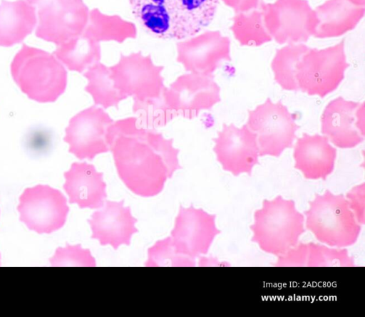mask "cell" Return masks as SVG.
Masks as SVG:
<instances>
[{
    "instance_id": "obj_32",
    "label": "cell",
    "mask_w": 365,
    "mask_h": 317,
    "mask_svg": "<svg viewBox=\"0 0 365 317\" xmlns=\"http://www.w3.org/2000/svg\"><path fill=\"white\" fill-rule=\"evenodd\" d=\"M0 259H1V256H0Z\"/></svg>"
},
{
    "instance_id": "obj_9",
    "label": "cell",
    "mask_w": 365,
    "mask_h": 317,
    "mask_svg": "<svg viewBox=\"0 0 365 317\" xmlns=\"http://www.w3.org/2000/svg\"><path fill=\"white\" fill-rule=\"evenodd\" d=\"M248 114L247 125L257 136L259 156L278 157L292 147L299 126L295 123L296 114L289 113L281 100L273 103L267 98Z\"/></svg>"
},
{
    "instance_id": "obj_15",
    "label": "cell",
    "mask_w": 365,
    "mask_h": 317,
    "mask_svg": "<svg viewBox=\"0 0 365 317\" xmlns=\"http://www.w3.org/2000/svg\"><path fill=\"white\" fill-rule=\"evenodd\" d=\"M217 160L222 169L235 176L242 173L251 175L252 168L259 163V147L257 136L247 125L238 128L232 123L218 132L213 139Z\"/></svg>"
},
{
    "instance_id": "obj_3",
    "label": "cell",
    "mask_w": 365,
    "mask_h": 317,
    "mask_svg": "<svg viewBox=\"0 0 365 317\" xmlns=\"http://www.w3.org/2000/svg\"><path fill=\"white\" fill-rule=\"evenodd\" d=\"M135 20L150 36L181 41L206 28L219 0H129Z\"/></svg>"
},
{
    "instance_id": "obj_10",
    "label": "cell",
    "mask_w": 365,
    "mask_h": 317,
    "mask_svg": "<svg viewBox=\"0 0 365 317\" xmlns=\"http://www.w3.org/2000/svg\"><path fill=\"white\" fill-rule=\"evenodd\" d=\"M17 209L19 219L38 234H51L61 229L69 212L63 193L46 185L25 189Z\"/></svg>"
},
{
    "instance_id": "obj_5",
    "label": "cell",
    "mask_w": 365,
    "mask_h": 317,
    "mask_svg": "<svg viewBox=\"0 0 365 317\" xmlns=\"http://www.w3.org/2000/svg\"><path fill=\"white\" fill-rule=\"evenodd\" d=\"M304 223V217L294 200L281 195L264 199L262 208L254 213L251 241L265 253L277 256L298 244L305 232Z\"/></svg>"
},
{
    "instance_id": "obj_29",
    "label": "cell",
    "mask_w": 365,
    "mask_h": 317,
    "mask_svg": "<svg viewBox=\"0 0 365 317\" xmlns=\"http://www.w3.org/2000/svg\"><path fill=\"white\" fill-rule=\"evenodd\" d=\"M274 267H307L308 243L298 242L283 254L277 256Z\"/></svg>"
},
{
    "instance_id": "obj_19",
    "label": "cell",
    "mask_w": 365,
    "mask_h": 317,
    "mask_svg": "<svg viewBox=\"0 0 365 317\" xmlns=\"http://www.w3.org/2000/svg\"><path fill=\"white\" fill-rule=\"evenodd\" d=\"M294 167L306 179L325 180L334 169L336 150L325 135L304 133L294 148Z\"/></svg>"
},
{
    "instance_id": "obj_26",
    "label": "cell",
    "mask_w": 365,
    "mask_h": 317,
    "mask_svg": "<svg viewBox=\"0 0 365 317\" xmlns=\"http://www.w3.org/2000/svg\"><path fill=\"white\" fill-rule=\"evenodd\" d=\"M245 14V16L250 24L244 23L238 16H236L245 26L233 25L232 30L237 40L242 46H258L272 40L264 18V6L262 11H252L251 14Z\"/></svg>"
},
{
    "instance_id": "obj_24",
    "label": "cell",
    "mask_w": 365,
    "mask_h": 317,
    "mask_svg": "<svg viewBox=\"0 0 365 317\" xmlns=\"http://www.w3.org/2000/svg\"><path fill=\"white\" fill-rule=\"evenodd\" d=\"M309 47L304 44H289L277 51L272 63L276 82L284 90H298L296 66Z\"/></svg>"
},
{
    "instance_id": "obj_6",
    "label": "cell",
    "mask_w": 365,
    "mask_h": 317,
    "mask_svg": "<svg viewBox=\"0 0 365 317\" xmlns=\"http://www.w3.org/2000/svg\"><path fill=\"white\" fill-rule=\"evenodd\" d=\"M309 204L304 212L305 228L317 241L337 248L351 246L357 241L361 225L343 194H334L327 189L323 194H316Z\"/></svg>"
},
{
    "instance_id": "obj_21",
    "label": "cell",
    "mask_w": 365,
    "mask_h": 317,
    "mask_svg": "<svg viewBox=\"0 0 365 317\" xmlns=\"http://www.w3.org/2000/svg\"><path fill=\"white\" fill-rule=\"evenodd\" d=\"M53 54L71 71L83 73L100 62V43L83 33L57 46Z\"/></svg>"
},
{
    "instance_id": "obj_28",
    "label": "cell",
    "mask_w": 365,
    "mask_h": 317,
    "mask_svg": "<svg viewBox=\"0 0 365 317\" xmlns=\"http://www.w3.org/2000/svg\"><path fill=\"white\" fill-rule=\"evenodd\" d=\"M50 263L52 266H96V260L90 250L82 248L81 244L57 248Z\"/></svg>"
},
{
    "instance_id": "obj_7",
    "label": "cell",
    "mask_w": 365,
    "mask_h": 317,
    "mask_svg": "<svg viewBox=\"0 0 365 317\" xmlns=\"http://www.w3.org/2000/svg\"><path fill=\"white\" fill-rule=\"evenodd\" d=\"M35 9L36 37L57 46L83 33L89 9L83 0H26Z\"/></svg>"
},
{
    "instance_id": "obj_17",
    "label": "cell",
    "mask_w": 365,
    "mask_h": 317,
    "mask_svg": "<svg viewBox=\"0 0 365 317\" xmlns=\"http://www.w3.org/2000/svg\"><path fill=\"white\" fill-rule=\"evenodd\" d=\"M123 204V200H106L88 220L91 238L97 239L101 245H110L114 249L122 244L128 246L133 234L138 232L135 226L137 219L133 217L130 208Z\"/></svg>"
},
{
    "instance_id": "obj_30",
    "label": "cell",
    "mask_w": 365,
    "mask_h": 317,
    "mask_svg": "<svg viewBox=\"0 0 365 317\" xmlns=\"http://www.w3.org/2000/svg\"><path fill=\"white\" fill-rule=\"evenodd\" d=\"M350 209L360 224L365 222V185L362 183L353 187L346 195Z\"/></svg>"
},
{
    "instance_id": "obj_23",
    "label": "cell",
    "mask_w": 365,
    "mask_h": 317,
    "mask_svg": "<svg viewBox=\"0 0 365 317\" xmlns=\"http://www.w3.org/2000/svg\"><path fill=\"white\" fill-rule=\"evenodd\" d=\"M83 76L88 80L85 90L92 96L95 105L118 108L119 103L127 98L114 86L110 67L103 63L98 62L91 66Z\"/></svg>"
},
{
    "instance_id": "obj_14",
    "label": "cell",
    "mask_w": 365,
    "mask_h": 317,
    "mask_svg": "<svg viewBox=\"0 0 365 317\" xmlns=\"http://www.w3.org/2000/svg\"><path fill=\"white\" fill-rule=\"evenodd\" d=\"M230 41L220 31H207L176 43L177 61L185 71L212 75L225 61H230Z\"/></svg>"
},
{
    "instance_id": "obj_12",
    "label": "cell",
    "mask_w": 365,
    "mask_h": 317,
    "mask_svg": "<svg viewBox=\"0 0 365 317\" xmlns=\"http://www.w3.org/2000/svg\"><path fill=\"white\" fill-rule=\"evenodd\" d=\"M113 122L96 105L81 110L70 119L65 129L63 140L69 145L68 152L79 160H92L96 155L110 151L106 136Z\"/></svg>"
},
{
    "instance_id": "obj_25",
    "label": "cell",
    "mask_w": 365,
    "mask_h": 317,
    "mask_svg": "<svg viewBox=\"0 0 365 317\" xmlns=\"http://www.w3.org/2000/svg\"><path fill=\"white\" fill-rule=\"evenodd\" d=\"M353 256L345 248H337L315 242L308 243L307 267H355Z\"/></svg>"
},
{
    "instance_id": "obj_13",
    "label": "cell",
    "mask_w": 365,
    "mask_h": 317,
    "mask_svg": "<svg viewBox=\"0 0 365 317\" xmlns=\"http://www.w3.org/2000/svg\"><path fill=\"white\" fill-rule=\"evenodd\" d=\"M215 218V214L201 208L180 206L170 237L175 251L193 259L207 254L214 239L221 232L216 227Z\"/></svg>"
},
{
    "instance_id": "obj_22",
    "label": "cell",
    "mask_w": 365,
    "mask_h": 317,
    "mask_svg": "<svg viewBox=\"0 0 365 317\" xmlns=\"http://www.w3.org/2000/svg\"><path fill=\"white\" fill-rule=\"evenodd\" d=\"M93 40L123 43L128 38H135L137 27L134 23L114 14L103 13L94 8L89 11L87 26L83 31Z\"/></svg>"
},
{
    "instance_id": "obj_8",
    "label": "cell",
    "mask_w": 365,
    "mask_h": 317,
    "mask_svg": "<svg viewBox=\"0 0 365 317\" xmlns=\"http://www.w3.org/2000/svg\"><path fill=\"white\" fill-rule=\"evenodd\" d=\"M344 41L334 46L309 49L296 66V80L299 90L309 95L324 98L335 90L344 77Z\"/></svg>"
},
{
    "instance_id": "obj_20",
    "label": "cell",
    "mask_w": 365,
    "mask_h": 317,
    "mask_svg": "<svg viewBox=\"0 0 365 317\" xmlns=\"http://www.w3.org/2000/svg\"><path fill=\"white\" fill-rule=\"evenodd\" d=\"M34 7L26 0H1L0 4V46L21 43L36 28Z\"/></svg>"
},
{
    "instance_id": "obj_2",
    "label": "cell",
    "mask_w": 365,
    "mask_h": 317,
    "mask_svg": "<svg viewBox=\"0 0 365 317\" xmlns=\"http://www.w3.org/2000/svg\"><path fill=\"white\" fill-rule=\"evenodd\" d=\"M150 55L140 51L121 54L117 63L110 67L114 86L123 95L133 99V111L140 122L149 128L165 125L173 118L165 105L162 71Z\"/></svg>"
},
{
    "instance_id": "obj_31",
    "label": "cell",
    "mask_w": 365,
    "mask_h": 317,
    "mask_svg": "<svg viewBox=\"0 0 365 317\" xmlns=\"http://www.w3.org/2000/svg\"><path fill=\"white\" fill-rule=\"evenodd\" d=\"M252 9L256 8L258 0H247ZM225 4L232 7L236 11L244 12L249 11L245 0H223Z\"/></svg>"
},
{
    "instance_id": "obj_16",
    "label": "cell",
    "mask_w": 365,
    "mask_h": 317,
    "mask_svg": "<svg viewBox=\"0 0 365 317\" xmlns=\"http://www.w3.org/2000/svg\"><path fill=\"white\" fill-rule=\"evenodd\" d=\"M364 103L339 96L330 101L321 118L322 133L339 148H352L364 141L360 113Z\"/></svg>"
},
{
    "instance_id": "obj_27",
    "label": "cell",
    "mask_w": 365,
    "mask_h": 317,
    "mask_svg": "<svg viewBox=\"0 0 365 317\" xmlns=\"http://www.w3.org/2000/svg\"><path fill=\"white\" fill-rule=\"evenodd\" d=\"M145 266H195V259L177 254L170 237L156 241L148 250Z\"/></svg>"
},
{
    "instance_id": "obj_4",
    "label": "cell",
    "mask_w": 365,
    "mask_h": 317,
    "mask_svg": "<svg viewBox=\"0 0 365 317\" xmlns=\"http://www.w3.org/2000/svg\"><path fill=\"white\" fill-rule=\"evenodd\" d=\"M10 70L20 90L38 103L55 102L67 86L63 63L53 53L25 43L14 56Z\"/></svg>"
},
{
    "instance_id": "obj_11",
    "label": "cell",
    "mask_w": 365,
    "mask_h": 317,
    "mask_svg": "<svg viewBox=\"0 0 365 317\" xmlns=\"http://www.w3.org/2000/svg\"><path fill=\"white\" fill-rule=\"evenodd\" d=\"M220 88L213 75L185 73L178 76L164 93L165 105L174 118L197 117L203 110H211L221 100Z\"/></svg>"
},
{
    "instance_id": "obj_1",
    "label": "cell",
    "mask_w": 365,
    "mask_h": 317,
    "mask_svg": "<svg viewBox=\"0 0 365 317\" xmlns=\"http://www.w3.org/2000/svg\"><path fill=\"white\" fill-rule=\"evenodd\" d=\"M106 140L120 179L138 196L158 194L167 179L181 169L173 139L144 126L136 117L114 121Z\"/></svg>"
},
{
    "instance_id": "obj_18",
    "label": "cell",
    "mask_w": 365,
    "mask_h": 317,
    "mask_svg": "<svg viewBox=\"0 0 365 317\" xmlns=\"http://www.w3.org/2000/svg\"><path fill=\"white\" fill-rule=\"evenodd\" d=\"M63 188L69 198V203L80 208L98 209L107 197L103 173L98 172L92 164L73 162L64 172Z\"/></svg>"
}]
</instances>
